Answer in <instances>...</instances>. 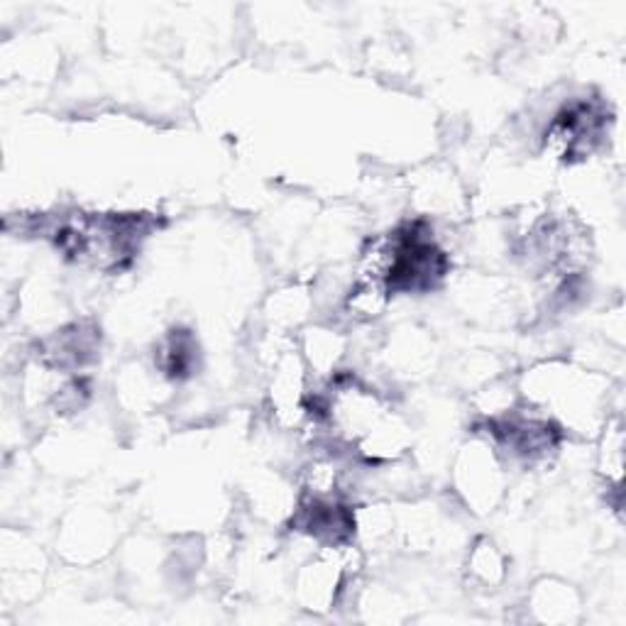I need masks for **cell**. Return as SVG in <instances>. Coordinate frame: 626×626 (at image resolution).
Segmentation results:
<instances>
[{"instance_id": "cell-7", "label": "cell", "mask_w": 626, "mask_h": 626, "mask_svg": "<svg viewBox=\"0 0 626 626\" xmlns=\"http://www.w3.org/2000/svg\"><path fill=\"white\" fill-rule=\"evenodd\" d=\"M600 470L607 474V480L614 484L622 482L624 470V433L619 423H610L604 426L602 436V450H600Z\"/></svg>"}, {"instance_id": "cell-1", "label": "cell", "mask_w": 626, "mask_h": 626, "mask_svg": "<svg viewBox=\"0 0 626 626\" xmlns=\"http://www.w3.org/2000/svg\"><path fill=\"white\" fill-rule=\"evenodd\" d=\"M456 490L472 511H492L504 492L499 450L487 438L462 448L456 466Z\"/></svg>"}, {"instance_id": "cell-2", "label": "cell", "mask_w": 626, "mask_h": 626, "mask_svg": "<svg viewBox=\"0 0 626 626\" xmlns=\"http://www.w3.org/2000/svg\"><path fill=\"white\" fill-rule=\"evenodd\" d=\"M196 365V342L186 330H174L159 342L155 368L169 380H184Z\"/></svg>"}, {"instance_id": "cell-5", "label": "cell", "mask_w": 626, "mask_h": 626, "mask_svg": "<svg viewBox=\"0 0 626 626\" xmlns=\"http://www.w3.org/2000/svg\"><path fill=\"white\" fill-rule=\"evenodd\" d=\"M533 610L546 622H568L570 612L578 610V600L565 585L546 580L533 592Z\"/></svg>"}, {"instance_id": "cell-6", "label": "cell", "mask_w": 626, "mask_h": 626, "mask_svg": "<svg viewBox=\"0 0 626 626\" xmlns=\"http://www.w3.org/2000/svg\"><path fill=\"white\" fill-rule=\"evenodd\" d=\"M468 570L482 585H497L504 580V558L492 541L482 539L474 543L468 555Z\"/></svg>"}, {"instance_id": "cell-4", "label": "cell", "mask_w": 626, "mask_h": 626, "mask_svg": "<svg viewBox=\"0 0 626 626\" xmlns=\"http://www.w3.org/2000/svg\"><path fill=\"white\" fill-rule=\"evenodd\" d=\"M392 299V291L377 285H368V281L352 279V287L348 289L346 299H342V309H346L352 321H375L387 311Z\"/></svg>"}, {"instance_id": "cell-3", "label": "cell", "mask_w": 626, "mask_h": 626, "mask_svg": "<svg viewBox=\"0 0 626 626\" xmlns=\"http://www.w3.org/2000/svg\"><path fill=\"white\" fill-rule=\"evenodd\" d=\"M342 348L346 346H342V338L336 330L313 328L304 340V348H301L304 350L301 358H304L306 368H311L316 375H333L342 356Z\"/></svg>"}]
</instances>
